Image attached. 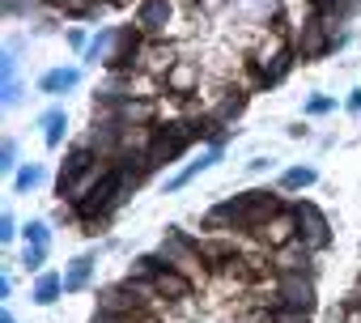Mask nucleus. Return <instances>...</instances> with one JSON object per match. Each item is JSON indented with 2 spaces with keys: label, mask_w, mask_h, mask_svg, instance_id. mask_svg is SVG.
<instances>
[{
  "label": "nucleus",
  "mask_w": 361,
  "mask_h": 323,
  "mask_svg": "<svg viewBox=\"0 0 361 323\" xmlns=\"http://www.w3.org/2000/svg\"><path fill=\"white\" fill-rule=\"evenodd\" d=\"M281 213V200L272 192H243L226 205H217L204 221L217 230V226H230V230H264L272 217Z\"/></svg>",
  "instance_id": "f257e3e1"
},
{
  "label": "nucleus",
  "mask_w": 361,
  "mask_h": 323,
  "mask_svg": "<svg viewBox=\"0 0 361 323\" xmlns=\"http://www.w3.org/2000/svg\"><path fill=\"white\" fill-rule=\"evenodd\" d=\"M289 43H285V35L276 30V35H268L259 47H255V56H251V64H255V73H259V81H281L285 77V68H289Z\"/></svg>",
  "instance_id": "f03ea898"
},
{
  "label": "nucleus",
  "mask_w": 361,
  "mask_h": 323,
  "mask_svg": "<svg viewBox=\"0 0 361 323\" xmlns=\"http://www.w3.org/2000/svg\"><path fill=\"white\" fill-rule=\"evenodd\" d=\"M293 217H298V243H302L306 251H323V247L331 243V226H327V217H323L310 200H302V205L293 209Z\"/></svg>",
  "instance_id": "7ed1b4c3"
},
{
  "label": "nucleus",
  "mask_w": 361,
  "mask_h": 323,
  "mask_svg": "<svg viewBox=\"0 0 361 323\" xmlns=\"http://www.w3.org/2000/svg\"><path fill=\"white\" fill-rule=\"evenodd\" d=\"M276 306L314 310V285H310V276H302V272H281V281H276Z\"/></svg>",
  "instance_id": "20e7f679"
},
{
  "label": "nucleus",
  "mask_w": 361,
  "mask_h": 323,
  "mask_svg": "<svg viewBox=\"0 0 361 323\" xmlns=\"http://www.w3.org/2000/svg\"><path fill=\"white\" fill-rule=\"evenodd\" d=\"M174 18V0H145V5L136 9V26L140 30H149V35H157V30H166V22Z\"/></svg>",
  "instance_id": "39448f33"
},
{
  "label": "nucleus",
  "mask_w": 361,
  "mask_h": 323,
  "mask_svg": "<svg viewBox=\"0 0 361 323\" xmlns=\"http://www.w3.org/2000/svg\"><path fill=\"white\" fill-rule=\"evenodd\" d=\"M259 238H264V247H272V251H281V247H289V243H298V217H285V213H276L264 230H259Z\"/></svg>",
  "instance_id": "423d86ee"
},
{
  "label": "nucleus",
  "mask_w": 361,
  "mask_h": 323,
  "mask_svg": "<svg viewBox=\"0 0 361 323\" xmlns=\"http://www.w3.org/2000/svg\"><path fill=\"white\" fill-rule=\"evenodd\" d=\"M47 247H51V230H47V221H30V226H26V268H43Z\"/></svg>",
  "instance_id": "0eeeda50"
},
{
  "label": "nucleus",
  "mask_w": 361,
  "mask_h": 323,
  "mask_svg": "<svg viewBox=\"0 0 361 323\" xmlns=\"http://www.w3.org/2000/svg\"><path fill=\"white\" fill-rule=\"evenodd\" d=\"M200 85V68L192 64V60H174L170 68H166V90L170 94H192Z\"/></svg>",
  "instance_id": "6e6552de"
},
{
  "label": "nucleus",
  "mask_w": 361,
  "mask_h": 323,
  "mask_svg": "<svg viewBox=\"0 0 361 323\" xmlns=\"http://www.w3.org/2000/svg\"><path fill=\"white\" fill-rule=\"evenodd\" d=\"M115 39H119V26L98 30V39L85 43V60H94V64H111V56H115Z\"/></svg>",
  "instance_id": "1a4fd4ad"
},
{
  "label": "nucleus",
  "mask_w": 361,
  "mask_h": 323,
  "mask_svg": "<svg viewBox=\"0 0 361 323\" xmlns=\"http://www.w3.org/2000/svg\"><path fill=\"white\" fill-rule=\"evenodd\" d=\"M90 272H94V255H77L64 272V293H81L90 285Z\"/></svg>",
  "instance_id": "9d476101"
},
{
  "label": "nucleus",
  "mask_w": 361,
  "mask_h": 323,
  "mask_svg": "<svg viewBox=\"0 0 361 323\" xmlns=\"http://www.w3.org/2000/svg\"><path fill=\"white\" fill-rule=\"evenodd\" d=\"M217 157H221V145H213V149H204V153H200V157L192 162V166H188L183 175H174V179H170V192H174V188H183V183H192V179H196L200 171H209V166H213V162H217Z\"/></svg>",
  "instance_id": "9b49d317"
},
{
  "label": "nucleus",
  "mask_w": 361,
  "mask_h": 323,
  "mask_svg": "<svg viewBox=\"0 0 361 323\" xmlns=\"http://www.w3.org/2000/svg\"><path fill=\"white\" fill-rule=\"evenodd\" d=\"M77 81H81L77 68H51V73L39 81V90H43V94H64V90H73Z\"/></svg>",
  "instance_id": "f8f14e48"
},
{
  "label": "nucleus",
  "mask_w": 361,
  "mask_h": 323,
  "mask_svg": "<svg viewBox=\"0 0 361 323\" xmlns=\"http://www.w3.org/2000/svg\"><path fill=\"white\" fill-rule=\"evenodd\" d=\"M60 293H64V276L43 272V276H39V285H35V302H39V306H51Z\"/></svg>",
  "instance_id": "ddd939ff"
},
{
  "label": "nucleus",
  "mask_w": 361,
  "mask_h": 323,
  "mask_svg": "<svg viewBox=\"0 0 361 323\" xmlns=\"http://www.w3.org/2000/svg\"><path fill=\"white\" fill-rule=\"evenodd\" d=\"M43 128H47V149H60V140L68 132V115L64 111H47L43 115Z\"/></svg>",
  "instance_id": "4468645a"
},
{
  "label": "nucleus",
  "mask_w": 361,
  "mask_h": 323,
  "mask_svg": "<svg viewBox=\"0 0 361 323\" xmlns=\"http://www.w3.org/2000/svg\"><path fill=\"white\" fill-rule=\"evenodd\" d=\"M323 51H327L323 22H310V26H306V39H302V56H306V60H314V56H323Z\"/></svg>",
  "instance_id": "2eb2a0df"
},
{
  "label": "nucleus",
  "mask_w": 361,
  "mask_h": 323,
  "mask_svg": "<svg viewBox=\"0 0 361 323\" xmlns=\"http://www.w3.org/2000/svg\"><path fill=\"white\" fill-rule=\"evenodd\" d=\"M310 183H314V171L310 166H293V171L281 175V188L285 192H298V188H310Z\"/></svg>",
  "instance_id": "dca6fc26"
},
{
  "label": "nucleus",
  "mask_w": 361,
  "mask_h": 323,
  "mask_svg": "<svg viewBox=\"0 0 361 323\" xmlns=\"http://www.w3.org/2000/svg\"><path fill=\"white\" fill-rule=\"evenodd\" d=\"M272 323H310V310H289V306H272L268 315Z\"/></svg>",
  "instance_id": "f3484780"
},
{
  "label": "nucleus",
  "mask_w": 361,
  "mask_h": 323,
  "mask_svg": "<svg viewBox=\"0 0 361 323\" xmlns=\"http://www.w3.org/2000/svg\"><path fill=\"white\" fill-rule=\"evenodd\" d=\"M39 179H43V171H39V166H26V171L18 175V192H30Z\"/></svg>",
  "instance_id": "a211bd4d"
},
{
  "label": "nucleus",
  "mask_w": 361,
  "mask_h": 323,
  "mask_svg": "<svg viewBox=\"0 0 361 323\" xmlns=\"http://www.w3.org/2000/svg\"><path fill=\"white\" fill-rule=\"evenodd\" d=\"M13 157H18V145H13V140H5V145H0V166L13 171Z\"/></svg>",
  "instance_id": "6ab92c4d"
},
{
  "label": "nucleus",
  "mask_w": 361,
  "mask_h": 323,
  "mask_svg": "<svg viewBox=\"0 0 361 323\" xmlns=\"http://www.w3.org/2000/svg\"><path fill=\"white\" fill-rule=\"evenodd\" d=\"M331 106H336V98H314V102H310L306 111H310V115H327Z\"/></svg>",
  "instance_id": "aec40b11"
},
{
  "label": "nucleus",
  "mask_w": 361,
  "mask_h": 323,
  "mask_svg": "<svg viewBox=\"0 0 361 323\" xmlns=\"http://www.w3.org/2000/svg\"><path fill=\"white\" fill-rule=\"evenodd\" d=\"M13 234H18V230H13V217H9V213H5V217H0V238H5V243H9V238H13Z\"/></svg>",
  "instance_id": "412c9836"
},
{
  "label": "nucleus",
  "mask_w": 361,
  "mask_h": 323,
  "mask_svg": "<svg viewBox=\"0 0 361 323\" xmlns=\"http://www.w3.org/2000/svg\"><path fill=\"white\" fill-rule=\"evenodd\" d=\"M348 111H353V115H361V90H353V98H348Z\"/></svg>",
  "instance_id": "4be33fe9"
},
{
  "label": "nucleus",
  "mask_w": 361,
  "mask_h": 323,
  "mask_svg": "<svg viewBox=\"0 0 361 323\" xmlns=\"http://www.w3.org/2000/svg\"><path fill=\"white\" fill-rule=\"evenodd\" d=\"M0 323H18V319H13V315H9V310H5V319H0Z\"/></svg>",
  "instance_id": "5701e85b"
}]
</instances>
